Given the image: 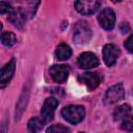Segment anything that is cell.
I'll return each mask as SVG.
<instances>
[{"mask_svg":"<svg viewBox=\"0 0 133 133\" xmlns=\"http://www.w3.org/2000/svg\"><path fill=\"white\" fill-rule=\"evenodd\" d=\"M61 114L66 122L71 124H78L84 118L85 109L80 105H69L63 107V109L61 110Z\"/></svg>","mask_w":133,"mask_h":133,"instance_id":"obj_1","label":"cell"},{"mask_svg":"<svg viewBox=\"0 0 133 133\" xmlns=\"http://www.w3.org/2000/svg\"><path fill=\"white\" fill-rule=\"evenodd\" d=\"M91 29L85 21H79L74 27L73 38L77 44H86L91 38Z\"/></svg>","mask_w":133,"mask_h":133,"instance_id":"obj_2","label":"cell"},{"mask_svg":"<svg viewBox=\"0 0 133 133\" xmlns=\"http://www.w3.org/2000/svg\"><path fill=\"white\" fill-rule=\"evenodd\" d=\"M125 97V89L122 83L115 84L111 87H109L104 96V103L105 104H114L121 100H123Z\"/></svg>","mask_w":133,"mask_h":133,"instance_id":"obj_3","label":"cell"},{"mask_svg":"<svg viewBox=\"0 0 133 133\" xmlns=\"http://www.w3.org/2000/svg\"><path fill=\"white\" fill-rule=\"evenodd\" d=\"M57 105H58V101L53 97L47 98L45 100L44 105L41 109V116L45 123H49L50 121H52Z\"/></svg>","mask_w":133,"mask_h":133,"instance_id":"obj_4","label":"cell"},{"mask_svg":"<svg viewBox=\"0 0 133 133\" xmlns=\"http://www.w3.org/2000/svg\"><path fill=\"white\" fill-rule=\"evenodd\" d=\"M100 2L96 0H83V1H76L75 2V8L78 12L81 15H92L97 11V9L100 7Z\"/></svg>","mask_w":133,"mask_h":133,"instance_id":"obj_5","label":"cell"},{"mask_svg":"<svg viewBox=\"0 0 133 133\" xmlns=\"http://www.w3.org/2000/svg\"><path fill=\"white\" fill-rule=\"evenodd\" d=\"M78 80L84 85H86V87L89 90H91V89H95L97 86H99V84L102 81V76L97 72H87V73L81 74L78 77Z\"/></svg>","mask_w":133,"mask_h":133,"instance_id":"obj_6","label":"cell"},{"mask_svg":"<svg viewBox=\"0 0 133 133\" xmlns=\"http://www.w3.org/2000/svg\"><path fill=\"white\" fill-rule=\"evenodd\" d=\"M49 73L55 82L62 83L68 79V76L70 74V68L65 64H55L50 68Z\"/></svg>","mask_w":133,"mask_h":133,"instance_id":"obj_7","label":"cell"},{"mask_svg":"<svg viewBox=\"0 0 133 133\" xmlns=\"http://www.w3.org/2000/svg\"><path fill=\"white\" fill-rule=\"evenodd\" d=\"M98 21L105 30H111L114 27V23H115L114 11L111 8H104L100 12L98 17Z\"/></svg>","mask_w":133,"mask_h":133,"instance_id":"obj_8","label":"cell"},{"mask_svg":"<svg viewBox=\"0 0 133 133\" xmlns=\"http://www.w3.org/2000/svg\"><path fill=\"white\" fill-rule=\"evenodd\" d=\"M119 56V50L112 44H107L103 48V59L108 66H112Z\"/></svg>","mask_w":133,"mask_h":133,"instance_id":"obj_9","label":"cell"},{"mask_svg":"<svg viewBox=\"0 0 133 133\" xmlns=\"http://www.w3.org/2000/svg\"><path fill=\"white\" fill-rule=\"evenodd\" d=\"M78 64L81 69H92L99 65V59L98 57L90 52H84L82 53L78 58Z\"/></svg>","mask_w":133,"mask_h":133,"instance_id":"obj_10","label":"cell"},{"mask_svg":"<svg viewBox=\"0 0 133 133\" xmlns=\"http://www.w3.org/2000/svg\"><path fill=\"white\" fill-rule=\"evenodd\" d=\"M15 71H16V60H15V58H12L2 68L1 79H0L1 87H4L10 81V79L12 78V76L15 74Z\"/></svg>","mask_w":133,"mask_h":133,"instance_id":"obj_11","label":"cell"},{"mask_svg":"<svg viewBox=\"0 0 133 133\" xmlns=\"http://www.w3.org/2000/svg\"><path fill=\"white\" fill-rule=\"evenodd\" d=\"M26 20V12L22 8L12 9L8 14V21L17 28H22Z\"/></svg>","mask_w":133,"mask_h":133,"instance_id":"obj_12","label":"cell"},{"mask_svg":"<svg viewBox=\"0 0 133 133\" xmlns=\"http://www.w3.org/2000/svg\"><path fill=\"white\" fill-rule=\"evenodd\" d=\"M131 113V107L128 104H123L118 106L113 111V119L114 121H121L127 118Z\"/></svg>","mask_w":133,"mask_h":133,"instance_id":"obj_13","label":"cell"},{"mask_svg":"<svg viewBox=\"0 0 133 133\" xmlns=\"http://www.w3.org/2000/svg\"><path fill=\"white\" fill-rule=\"evenodd\" d=\"M72 55V50L71 48L65 45V44H60L55 51V56L57 57V59L59 60H65L68 58H70Z\"/></svg>","mask_w":133,"mask_h":133,"instance_id":"obj_14","label":"cell"},{"mask_svg":"<svg viewBox=\"0 0 133 133\" xmlns=\"http://www.w3.org/2000/svg\"><path fill=\"white\" fill-rule=\"evenodd\" d=\"M46 123L44 122V119L41 117H32L30 118V121L28 122V130L31 133H37L38 131H41L44 127Z\"/></svg>","mask_w":133,"mask_h":133,"instance_id":"obj_15","label":"cell"},{"mask_svg":"<svg viewBox=\"0 0 133 133\" xmlns=\"http://www.w3.org/2000/svg\"><path fill=\"white\" fill-rule=\"evenodd\" d=\"M17 38H16V35L15 33L10 32V31H7V32H3L1 34V42L4 46L6 47H10L12 46L15 43H16Z\"/></svg>","mask_w":133,"mask_h":133,"instance_id":"obj_16","label":"cell"},{"mask_svg":"<svg viewBox=\"0 0 133 133\" xmlns=\"http://www.w3.org/2000/svg\"><path fill=\"white\" fill-rule=\"evenodd\" d=\"M66 132H69V128L62 125H53L49 127L46 131V133H66Z\"/></svg>","mask_w":133,"mask_h":133,"instance_id":"obj_17","label":"cell"},{"mask_svg":"<svg viewBox=\"0 0 133 133\" xmlns=\"http://www.w3.org/2000/svg\"><path fill=\"white\" fill-rule=\"evenodd\" d=\"M121 128L125 131L132 132L133 131V116H128L127 118H125L121 125Z\"/></svg>","mask_w":133,"mask_h":133,"instance_id":"obj_18","label":"cell"},{"mask_svg":"<svg viewBox=\"0 0 133 133\" xmlns=\"http://www.w3.org/2000/svg\"><path fill=\"white\" fill-rule=\"evenodd\" d=\"M12 10L10 4L4 2V1H1L0 2V14H6V12H10Z\"/></svg>","mask_w":133,"mask_h":133,"instance_id":"obj_19","label":"cell"},{"mask_svg":"<svg viewBox=\"0 0 133 133\" xmlns=\"http://www.w3.org/2000/svg\"><path fill=\"white\" fill-rule=\"evenodd\" d=\"M124 46L130 53H133V33L126 39V42L124 43Z\"/></svg>","mask_w":133,"mask_h":133,"instance_id":"obj_20","label":"cell"},{"mask_svg":"<svg viewBox=\"0 0 133 133\" xmlns=\"http://www.w3.org/2000/svg\"><path fill=\"white\" fill-rule=\"evenodd\" d=\"M1 133H6V123L3 122L1 125Z\"/></svg>","mask_w":133,"mask_h":133,"instance_id":"obj_21","label":"cell"},{"mask_svg":"<svg viewBox=\"0 0 133 133\" xmlns=\"http://www.w3.org/2000/svg\"><path fill=\"white\" fill-rule=\"evenodd\" d=\"M80 133H85V132H80Z\"/></svg>","mask_w":133,"mask_h":133,"instance_id":"obj_22","label":"cell"}]
</instances>
